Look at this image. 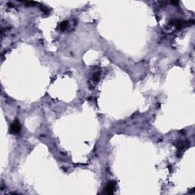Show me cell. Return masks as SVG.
<instances>
[{
  "label": "cell",
  "mask_w": 195,
  "mask_h": 195,
  "mask_svg": "<svg viewBox=\"0 0 195 195\" xmlns=\"http://www.w3.org/2000/svg\"><path fill=\"white\" fill-rule=\"evenodd\" d=\"M115 183L114 181H109L104 189V193L107 194H112L114 192Z\"/></svg>",
  "instance_id": "obj_1"
},
{
  "label": "cell",
  "mask_w": 195,
  "mask_h": 195,
  "mask_svg": "<svg viewBox=\"0 0 195 195\" xmlns=\"http://www.w3.org/2000/svg\"><path fill=\"white\" fill-rule=\"evenodd\" d=\"M21 130V124L18 121H15L11 126V132L12 133H18Z\"/></svg>",
  "instance_id": "obj_2"
},
{
  "label": "cell",
  "mask_w": 195,
  "mask_h": 195,
  "mask_svg": "<svg viewBox=\"0 0 195 195\" xmlns=\"http://www.w3.org/2000/svg\"><path fill=\"white\" fill-rule=\"evenodd\" d=\"M67 24L68 22L64 21V22H63L60 24V28L61 30H65L66 28V27H67Z\"/></svg>",
  "instance_id": "obj_3"
}]
</instances>
